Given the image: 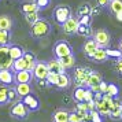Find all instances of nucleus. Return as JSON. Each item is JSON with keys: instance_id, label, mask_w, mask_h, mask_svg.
<instances>
[{"instance_id": "f257e3e1", "label": "nucleus", "mask_w": 122, "mask_h": 122, "mask_svg": "<svg viewBox=\"0 0 122 122\" xmlns=\"http://www.w3.org/2000/svg\"><path fill=\"white\" fill-rule=\"evenodd\" d=\"M51 30H52L51 23L47 19H40L39 22L30 26V36L33 39H43L51 33Z\"/></svg>"}, {"instance_id": "f03ea898", "label": "nucleus", "mask_w": 122, "mask_h": 122, "mask_svg": "<svg viewBox=\"0 0 122 122\" xmlns=\"http://www.w3.org/2000/svg\"><path fill=\"white\" fill-rule=\"evenodd\" d=\"M92 71L93 70H91L88 67H76V70H74V85H76V88H78V86L85 88L86 80Z\"/></svg>"}, {"instance_id": "7ed1b4c3", "label": "nucleus", "mask_w": 122, "mask_h": 122, "mask_svg": "<svg viewBox=\"0 0 122 122\" xmlns=\"http://www.w3.org/2000/svg\"><path fill=\"white\" fill-rule=\"evenodd\" d=\"M70 54H73V48L69 41L59 40V41L55 43V45H54V55L56 58H63V56L70 55Z\"/></svg>"}, {"instance_id": "20e7f679", "label": "nucleus", "mask_w": 122, "mask_h": 122, "mask_svg": "<svg viewBox=\"0 0 122 122\" xmlns=\"http://www.w3.org/2000/svg\"><path fill=\"white\" fill-rule=\"evenodd\" d=\"M92 39L96 41V44L99 45V47H102V48H107V47L110 45L111 36H110V33H108L106 29H99V30L93 32Z\"/></svg>"}, {"instance_id": "39448f33", "label": "nucleus", "mask_w": 122, "mask_h": 122, "mask_svg": "<svg viewBox=\"0 0 122 122\" xmlns=\"http://www.w3.org/2000/svg\"><path fill=\"white\" fill-rule=\"evenodd\" d=\"M70 15H71V10H70V7H67V6H58L54 10V19L61 26L70 18Z\"/></svg>"}, {"instance_id": "423d86ee", "label": "nucleus", "mask_w": 122, "mask_h": 122, "mask_svg": "<svg viewBox=\"0 0 122 122\" xmlns=\"http://www.w3.org/2000/svg\"><path fill=\"white\" fill-rule=\"evenodd\" d=\"M14 59L10 56L8 52V45H1L0 47V70L3 69H11Z\"/></svg>"}, {"instance_id": "0eeeda50", "label": "nucleus", "mask_w": 122, "mask_h": 122, "mask_svg": "<svg viewBox=\"0 0 122 122\" xmlns=\"http://www.w3.org/2000/svg\"><path fill=\"white\" fill-rule=\"evenodd\" d=\"M29 111L30 110L25 106L23 102H17L15 104L12 106V108L10 110V114H11V117L17 118V119H25L28 117Z\"/></svg>"}, {"instance_id": "6e6552de", "label": "nucleus", "mask_w": 122, "mask_h": 122, "mask_svg": "<svg viewBox=\"0 0 122 122\" xmlns=\"http://www.w3.org/2000/svg\"><path fill=\"white\" fill-rule=\"evenodd\" d=\"M78 26H80V21H78V18L73 17V15H70V18L62 25L63 32H65L66 34H69V36H74V34H77Z\"/></svg>"}, {"instance_id": "1a4fd4ad", "label": "nucleus", "mask_w": 122, "mask_h": 122, "mask_svg": "<svg viewBox=\"0 0 122 122\" xmlns=\"http://www.w3.org/2000/svg\"><path fill=\"white\" fill-rule=\"evenodd\" d=\"M32 73H33V77L36 80H45L50 73V67L45 62H37Z\"/></svg>"}, {"instance_id": "9d476101", "label": "nucleus", "mask_w": 122, "mask_h": 122, "mask_svg": "<svg viewBox=\"0 0 122 122\" xmlns=\"http://www.w3.org/2000/svg\"><path fill=\"white\" fill-rule=\"evenodd\" d=\"M33 73L29 70H22V71L15 73V81L17 84H30L33 80Z\"/></svg>"}, {"instance_id": "9b49d317", "label": "nucleus", "mask_w": 122, "mask_h": 122, "mask_svg": "<svg viewBox=\"0 0 122 122\" xmlns=\"http://www.w3.org/2000/svg\"><path fill=\"white\" fill-rule=\"evenodd\" d=\"M14 81H15V74H12L10 69L0 70V82L3 85H11Z\"/></svg>"}, {"instance_id": "f8f14e48", "label": "nucleus", "mask_w": 122, "mask_h": 122, "mask_svg": "<svg viewBox=\"0 0 122 122\" xmlns=\"http://www.w3.org/2000/svg\"><path fill=\"white\" fill-rule=\"evenodd\" d=\"M22 102L25 103V106H26L30 111H37L40 108V102L37 100V97H34L32 93L28 95V96H25L22 99Z\"/></svg>"}, {"instance_id": "ddd939ff", "label": "nucleus", "mask_w": 122, "mask_h": 122, "mask_svg": "<svg viewBox=\"0 0 122 122\" xmlns=\"http://www.w3.org/2000/svg\"><path fill=\"white\" fill-rule=\"evenodd\" d=\"M97 48H99V45L96 44V41H95L93 39H88L82 45V51L85 52V55L88 56V58L93 55V52L97 50Z\"/></svg>"}, {"instance_id": "4468645a", "label": "nucleus", "mask_w": 122, "mask_h": 122, "mask_svg": "<svg viewBox=\"0 0 122 122\" xmlns=\"http://www.w3.org/2000/svg\"><path fill=\"white\" fill-rule=\"evenodd\" d=\"M121 106H122V102L117 100L114 102V106L111 108V112H110V118L112 121H119L122 119V110H121Z\"/></svg>"}, {"instance_id": "2eb2a0df", "label": "nucleus", "mask_w": 122, "mask_h": 122, "mask_svg": "<svg viewBox=\"0 0 122 122\" xmlns=\"http://www.w3.org/2000/svg\"><path fill=\"white\" fill-rule=\"evenodd\" d=\"M89 59H92L93 62H97V63L107 61V59H108V55H107V52H106V48L99 47V48L93 52V55L89 56Z\"/></svg>"}, {"instance_id": "dca6fc26", "label": "nucleus", "mask_w": 122, "mask_h": 122, "mask_svg": "<svg viewBox=\"0 0 122 122\" xmlns=\"http://www.w3.org/2000/svg\"><path fill=\"white\" fill-rule=\"evenodd\" d=\"M69 114L70 112L65 108H58L54 112L52 119H54V122H69Z\"/></svg>"}, {"instance_id": "f3484780", "label": "nucleus", "mask_w": 122, "mask_h": 122, "mask_svg": "<svg viewBox=\"0 0 122 122\" xmlns=\"http://www.w3.org/2000/svg\"><path fill=\"white\" fill-rule=\"evenodd\" d=\"M47 65H48V67H50V71L58 73V74L66 73V69L61 65V62H59V59H58V58H55V59H51Z\"/></svg>"}, {"instance_id": "a211bd4d", "label": "nucleus", "mask_w": 122, "mask_h": 122, "mask_svg": "<svg viewBox=\"0 0 122 122\" xmlns=\"http://www.w3.org/2000/svg\"><path fill=\"white\" fill-rule=\"evenodd\" d=\"M15 91H17L19 99H23L25 96L32 93V86H30V84H17Z\"/></svg>"}, {"instance_id": "6ab92c4d", "label": "nucleus", "mask_w": 122, "mask_h": 122, "mask_svg": "<svg viewBox=\"0 0 122 122\" xmlns=\"http://www.w3.org/2000/svg\"><path fill=\"white\" fill-rule=\"evenodd\" d=\"M102 81H103V80H102V76H100L99 73L92 71V73H91V76L88 77V80H86V88L99 86V84L102 82Z\"/></svg>"}, {"instance_id": "aec40b11", "label": "nucleus", "mask_w": 122, "mask_h": 122, "mask_svg": "<svg viewBox=\"0 0 122 122\" xmlns=\"http://www.w3.org/2000/svg\"><path fill=\"white\" fill-rule=\"evenodd\" d=\"M58 59H59L61 65L65 67L66 70H69V69H73V67L76 66V58H74V55H73V54L63 56V58H58Z\"/></svg>"}, {"instance_id": "412c9836", "label": "nucleus", "mask_w": 122, "mask_h": 122, "mask_svg": "<svg viewBox=\"0 0 122 122\" xmlns=\"http://www.w3.org/2000/svg\"><path fill=\"white\" fill-rule=\"evenodd\" d=\"M23 59L26 61V70H29V71H33L34 66H36V63H37L34 54L29 52V51H25V54H23Z\"/></svg>"}, {"instance_id": "4be33fe9", "label": "nucleus", "mask_w": 122, "mask_h": 122, "mask_svg": "<svg viewBox=\"0 0 122 122\" xmlns=\"http://www.w3.org/2000/svg\"><path fill=\"white\" fill-rule=\"evenodd\" d=\"M95 104H96V111H97L102 117H110L111 111H110V108H108V106L106 104L103 100H96Z\"/></svg>"}, {"instance_id": "5701e85b", "label": "nucleus", "mask_w": 122, "mask_h": 122, "mask_svg": "<svg viewBox=\"0 0 122 122\" xmlns=\"http://www.w3.org/2000/svg\"><path fill=\"white\" fill-rule=\"evenodd\" d=\"M69 85H70V77H69V74H66V73L59 74V80H58V84H56V88L66 89V88H69Z\"/></svg>"}, {"instance_id": "b1692460", "label": "nucleus", "mask_w": 122, "mask_h": 122, "mask_svg": "<svg viewBox=\"0 0 122 122\" xmlns=\"http://www.w3.org/2000/svg\"><path fill=\"white\" fill-rule=\"evenodd\" d=\"M8 52H10V56L14 61L18 59V58H22L23 54H25V51L21 47H18V45H8Z\"/></svg>"}, {"instance_id": "393cba45", "label": "nucleus", "mask_w": 122, "mask_h": 122, "mask_svg": "<svg viewBox=\"0 0 122 122\" xmlns=\"http://www.w3.org/2000/svg\"><path fill=\"white\" fill-rule=\"evenodd\" d=\"M12 28V19L8 15H0V30H10Z\"/></svg>"}, {"instance_id": "a878e982", "label": "nucleus", "mask_w": 122, "mask_h": 122, "mask_svg": "<svg viewBox=\"0 0 122 122\" xmlns=\"http://www.w3.org/2000/svg\"><path fill=\"white\" fill-rule=\"evenodd\" d=\"M14 71H22V70H26V61L22 58H18V59H15L14 61V63H12V67H11Z\"/></svg>"}, {"instance_id": "bb28decb", "label": "nucleus", "mask_w": 122, "mask_h": 122, "mask_svg": "<svg viewBox=\"0 0 122 122\" xmlns=\"http://www.w3.org/2000/svg\"><path fill=\"white\" fill-rule=\"evenodd\" d=\"M25 19H26V22L32 26V25H34L36 22H39L41 18H40L39 11H34V12H26V14H25Z\"/></svg>"}, {"instance_id": "cd10ccee", "label": "nucleus", "mask_w": 122, "mask_h": 122, "mask_svg": "<svg viewBox=\"0 0 122 122\" xmlns=\"http://www.w3.org/2000/svg\"><path fill=\"white\" fill-rule=\"evenodd\" d=\"M108 10H110L112 14H117V12L122 11V0H110V3H108Z\"/></svg>"}, {"instance_id": "c85d7f7f", "label": "nucleus", "mask_w": 122, "mask_h": 122, "mask_svg": "<svg viewBox=\"0 0 122 122\" xmlns=\"http://www.w3.org/2000/svg\"><path fill=\"white\" fill-rule=\"evenodd\" d=\"M73 97L77 103H81L85 100V88L82 86H78V88L74 89V93H73Z\"/></svg>"}, {"instance_id": "c756f323", "label": "nucleus", "mask_w": 122, "mask_h": 122, "mask_svg": "<svg viewBox=\"0 0 122 122\" xmlns=\"http://www.w3.org/2000/svg\"><path fill=\"white\" fill-rule=\"evenodd\" d=\"M11 41V32L10 30H0V47L8 45Z\"/></svg>"}, {"instance_id": "7c9ffc66", "label": "nucleus", "mask_w": 122, "mask_h": 122, "mask_svg": "<svg viewBox=\"0 0 122 122\" xmlns=\"http://www.w3.org/2000/svg\"><path fill=\"white\" fill-rule=\"evenodd\" d=\"M77 34L84 36V37H92L93 32H92L91 26H86V25H80V26H78V30H77Z\"/></svg>"}, {"instance_id": "2f4dec72", "label": "nucleus", "mask_w": 122, "mask_h": 122, "mask_svg": "<svg viewBox=\"0 0 122 122\" xmlns=\"http://www.w3.org/2000/svg\"><path fill=\"white\" fill-rule=\"evenodd\" d=\"M22 11L26 14V12H34V11H40V8L36 4V0L34 1H28L22 6Z\"/></svg>"}, {"instance_id": "473e14b6", "label": "nucleus", "mask_w": 122, "mask_h": 122, "mask_svg": "<svg viewBox=\"0 0 122 122\" xmlns=\"http://www.w3.org/2000/svg\"><path fill=\"white\" fill-rule=\"evenodd\" d=\"M7 91H8V88L0 86V106H4L10 102L8 100V96H7Z\"/></svg>"}, {"instance_id": "72a5a7b5", "label": "nucleus", "mask_w": 122, "mask_h": 122, "mask_svg": "<svg viewBox=\"0 0 122 122\" xmlns=\"http://www.w3.org/2000/svg\"><path fill=\"white\" fill-rule=\"evenodd\" d=\"M45 80L48 81V84H50V85H52V86H56L58 80H59V74H58V73H54V71H50Z\"/></svg>"}, {"instance_id": "f704fd0d", "label": "nucleus", "mask_w": 122, "mask_h": 122, "mask_svg": "<svg viewBox=\"0 0 122 122\" xmlns=\"http://www.w3.org/2000/svg\"><path fill=\"white\" fill-rule=\"evenodd\" d=\"M91 10H92V7L89 6V4H86V3H84V4H81V6L78 7V15L80 17H82V15H91Z\"/></svg>"}, {"instance_id": "c9c22d12", "label": "nucleus", "mask_w": 122, "mask_h": 122, "mask_svg": "<svg viewBox=\"0 0 122 122\" xmlns=\"http://www.w3.org/2000/svg\"><path fill=\"white\" fill-rule=\"evenodd\" d=\"M107 93L111 95L112 97H117L119 95V89L117 86L115 84H108V88H107Z\"/></svg>"}, {"instance_id": "e433bc0d", "label": "nucleus", "mask_w": 122, "mask_h": 122, "mask_svg": "<svg viewBox=\"0 0 122 122\" xmlns=\"http://www.w3.org/2000/svg\"><path fill=\"white\" fill-rule=\"evenodd\" d=\"M7 96H8V100H10V102H15V103H17V100L19 99V96H18L15 88H8V91H7Z\"/></svg>"}, {"instance_id": "4c0bfd02", "label": "nucleus", "mask_w": 122, "mask_h": 122, "mask_svg": "<svg viewBox=\"0 0 122 122\" xmlns=\"http://www.w3.org/2000/svg\"><path fill=\"white\" fill-rule=\"evenodd\" d=\"M106 52H107V55H108V58H122V52L119 50H111V48H107L106 50Z\"/></svg>"}, {"instance_id": "58836bf2", "label": "nucleus", "mask_w": 122, "mask_h": 122, "mask_svg": "<svg viewBox=\"0 0 122 122\" xmlns=\"http://www.w3.org/2000/svg\"><path fill=\"white\" fill-rule=\"evenodd\" d=\"M80 21V25H86V26H91V22H92V15H82V17L78 18Z\"/></svg>"}, {"instance_id": "ea45409f", "label": "nucleus", "mask_w": 122, "mask_h": 122, "mask_svg": "<svg viewBox=\"0 0 122 122\" xmlns=\"http://www.w3.org/2000/svg\"><path fill=\"white\" fill-rule=\"evenodd\" d=\"M81 121H82V118L80 117L77 111H73V112L69 114V122H81Z\"/></svg>"}, {"instance_id": "a19ab883", "label": "nucleus", "mask_w": 122, "mask_h": 122, "mask_svg": "<svg viewBox=\"0 0 122 122\" xmlns=\"http://www.w3.org/2000/svg\"><path fill=\"white\" fill-rule=\"evenodd\" d=\"M91 121L92 122H103V118L96 110L91 111Z\"/></svg>"}, {"instance_id": "79ce46f5", "label": "nucleus", "mask_w": 122, "mask_h": 122, "mask_svg": "<svg viewBox=\"0 0 122 122\" xmlns=\"http://www.w3.org/2000/svg\"><path fill=\"white\" fill-rule=\"evenodd\" d=\"M93 99H95V92L92 89L86 88L85 89V100H84V102H92Z\"/></svg>"}, {"instance_id": "37998d69", "label": "nucleus", "mask_w": 122, "mask_h": 122, "mask_svg": "<svg viewBox=\"0 0 122 122\" xmlns=\"http://www.w3.org/2000/svg\"><path fill=\"white\" fill-rule=\"evenodd\" d=\"M51 0H36V4H37V7H39L40 10H44V8H47V7L50 6Z\"/></svg>"}, {"instance_id": "c03bdc74", "label": "nucleus", "mask_w": 122, "mask_h": 122, "mask_svg": "<svg viewBox=\"0 0 122 122\" xmlns=\"http://www.w3.org/2000/svg\"><path fill=\"white\" fill-rule=\"evenodd\" d=\"M107 88H108V84L104 81H102L99 84V92H102V93H107Z\"/></svg>"}, {"instance_id": "a18cd8bd", "label": "nucleus", "mask_w": 122, "mask_h": 122, "mask_svg": "<svg viewBox=\"0 0 122 122\" xmlns=\"http://www.w3.org/2000/svg\"><path fill=\"white\" fill-rule=\"evenodd\" d=\"M114 66H115L117 71L122 74V58H118V59H117V62H115V65H114Z\"/></svg>"}, {"instance_id": "49530a36", "label": "nucleus", "mask_w": 122, "mask_h": 122, "mask_svg": "<svg viewBox=\"0 0 122 122\" xmlns=\"http://www.w3.org/2000/svg\"><path fill=\"white\" fill-rule=\"evenodd\" d=\"M96 3H97V6L99 7H108L110 0H96Z\"/></svg>"}, {"instance_id": "de8ad7c7", "label": "nucleus", "mask_w": 122, "mask_h": 122, "mask_svg": "<svg viewBox=\"0 0 122 122\" xmlns=\"http://www.w3.org/2000/svg\"><path fill=\"white\" fill-rule=\"evenodd\" d=\"M37 85L39 86H50V84L47 80H37Z\"/></svg>"}, {"instance_id": "09e8293b", "label": "nucleus", "mask_w": 122, "mask_h": 122, "mask_svg": "<svg viewBox=\"0 0 122 122\" xmlns=\"http://www.w3.org/2000/svg\"><path fill=\"white\" fill-rule=\"evenodd\" d=\"M100 14V8H97V7H95V8H92L91 10V15L93 17V15H99Z\"/></svg>"}, {"instance_id": "8fccbe9b", "label": "nucleus", "mask_w": 122, "mask_h": 122, "mask_svg": "<svg viewBox=\"0 0 122 122\" xmlns=\"http://www.w3.org/2000/svg\"><path fill=\"white\" fill-rule=\"evenodd\" d=\"M102 97H103V93H102V92H99V91H97V92H95V102H96V100H102Z\"/></svg>"}, {"instance_id": "3c124183", "label": "nucleus", "mask_w": 122, "mask_h": 122, "mask_svg": "<svg viewBox=\"0 0 122 122\" xmlns=\"http://www.w3.org/2000/svg\"><path fill=\"white\" fill-rule=\"evenodd\" d=\"M115 15V18H117V21H119V22H122V11H119V12H117V14H114Z\"/></svg>"}, {"instance_id": "603ef678", "label": "nucleus", "mask_w": 122, "mask_h": 122, "mask_svg": "<svg viewBox=\"0 0 122 122\" xmlns=\"http://www.w3.org/2000/svg\"><path fill=\"white\" fill-rule=\"evenodd\" d=\"M119 51L122 52V39H121V41H119Z\"/></svg>"}, {"instance_id": "864d4df0", "label": "nucleus", "mask_w": 122, "mask_h": 122, "mask_svg": "<svg viewBox=\"0 0 122 122\" xmlns=\"http://www.w3.org/2000/svg\"><path fill=\"white\" fill-rule=\"evenodd\" d=\"M81 122H92V121H91V119H82Z\"/></svg>"}, {"instance_id": "5fc2aeb1", "label": "nucleus", "mask_w": 122, "mask_h": 122, "mask_svg": "<svg viewBox=\"0 0 122 122\" xmlns=\"http://www.w3.org/2000/svg\"><path fill=\"white\" fill-rule=\"evenodd\" d=\"M121 110H122V106H121Z\"/></svg>"}]
</instances>
